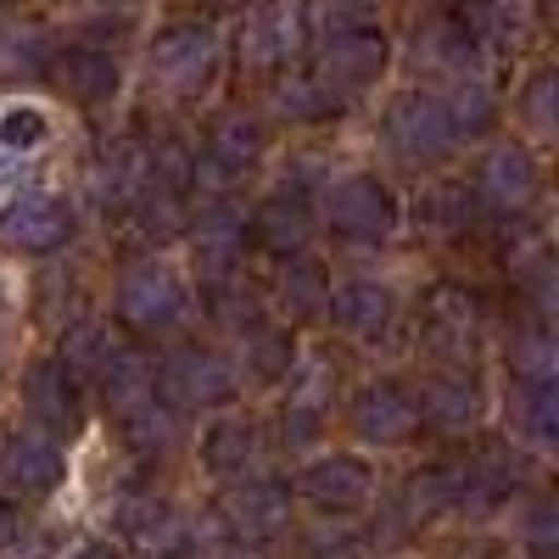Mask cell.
Returning a JSON list of instances; mask_svg holds the SVG:
<instances>
[{
    "mask_svg": "<svg viewBox=\"0 0 559 559\" xmlns=\"http://www.w3.org/2000/svg\"><path fill=\"white\" fill-rule=\"evenodd\" d=\"M419 218H426L431 229H442V236H459V229H471L476 202H471V191H464V185H437V191L419 202Z\"/></svg>",
    "mask_w": 559,
    "mask_h": 559,
    "instance_id": "cell-38",
    "label": "cell"
},
{
    "mask_svg": "<svg viewBox=\"0 0 559 559\" xmlns=\"http://www.w3.org/2000/svg\"><path fill=\"white\" fill-rule=\"evenodd\" d=\"M57 45L45 28H12L0 34V79H39L45 68H51Z\"/></svg>",
    "mask_w": 559,
    "mask_h": 559,
    "instance_id": "cell-32",
    "label": "cell"
},
{
    "mask_svg": "<svg viewBox=\"0 0 559 559\" xmlns=\"http://www.w3.org/2000/svg\"><path fill=\"white\" fill-rule=\"evenodd\" d=\"M118 319L134 336H174L191 319V292L168 263H134L118 286Z\"/></svg>",
    "mask_w": 559,
    "mask_h": 559,
    "instance_id": "cell-1",
    "label": "cell"
},
{
    "mask_svg": "<svg viewBox=\"0 0 559 559\" xmlns=\"http://www.w3.org/2000/svg\"><path fill=\"white\" fill-rule=\"evenodd\" d=\"M274 107L286 112L292 123H324V118H336V112H342V96L313 73V79H280Z\"/></svg>",
    "mask_w": 559,
    "mask_h": 559,
    "instance_id": "cell-30",
    "label": "cell"
},
{
    "mask_svg": "<svg viewBox=\"0 0 559 559\" xmlns=\"http://www.w3.org/2000/svg\"><path fill=\"white\" fill-rule=\"evenodd\" d=\"M62 481V448L51 431H12L0 442V487L39 498Z\"/></svg>",
    "mask_w": 559,
    "mask_h": 559,
    "instance_id": "cell-14",
    "label": "cell"
},
{
    "mask_svg": "<svg viewBox=\"0 0 559 559\" xmlns=\"http://www.w3.org/2000/svg\"><path fill=\"white\" fill-rule=\"evenodd\" d=\"M258 157H263V123L247 118V112H224V118L207 123L202 157H197V179L229 191L247 168H258Z\"/></svg>",
    "mask_w": 559,
    "mask_h": 559,
    "instance_id": "cell-11",
    "label": "cell"
},
{
    "mask_svg": "<svg viewBox=\"0 0 559 559\" xmlns=\"http://www.w3.org/2000/svg\"><path fill=\"white\" fill-rule=\"evenodd\" d=\"M515 431L532 448H554L559 442V397H554V386L515 381Z\"/></svg>",
    "mask_w": 559,
    "mask_h": 559,
    "instance_id": "cell-31",
    "label": "cell"
},
{
    "mask_svg": "<svg viewBox=\"0 0 559 559\" xmlns=\"http://www.w3.org/2000/svg\"><path fill=\"white\" fill-rule=\"evenodd\" d=\"M45 73H51V79L62 84V96L79 102V107H102V102H112V96H118V84H123L118 57H112V51H96V45H68V51L51 57V68H45Z\"/></svg>",
    "mask_w": 559,
    "mask_h": 559,
    "instance_id": "cell-17",
    "label": "cell"
},
{
    "mask_svg": "<svg viewBox=\"0 0 559 559\" xmlns=\"http://www.w3.org/2000/svg\"><path fill=\"white\" fill-rule=\"evenodd\" d=\"M112 331L102 319H79V324H68V336H62V364L73 369V376H102V364L112 358Z\"/></svg>",
    "mask_w": 559,
    "mask_h": 559,
    "instance_id": "cell-33",
    "label": "cell"
},
{
    "mask_svg": "<svg viewBox=\"0 0 559 559\" xmlns=\"http://www.w3.org/2000/svg\"><path fill=\"white\" fill-rule=\"evenodd\" d=\"M252 241L263 247V252H274V258H297L302 247H308V236H313V224H308V207H302V197H269V202H258V213H252Z\"/></svg>",
    "mask_w": 559,
    "mask_h": 559,
    "instance_id": "cell-25",
    "label": "cell"
},
{
    "mask_svg": "<svg viewBox=\"0 0 559 559\" xmlns=\"http://www.w3.org/2000/svg\"><path fill=\"white\" fill-rule=\"evenodd\" d=\"M118 532L134 537L152 559L191 548V543H185V521L174 515L168 498H157V492H123V503H118Z\"/></svg>",
    "mask_w": 559,
    "mask_h": 559,
    "instance_id": "cell-21",
    "label": "cell"
},
{
    "mask_svg": "<svg viewBox=\"0 0 559 559\" xmlns=\"http://www.w3.org/2000/svg\"><path fill=\"white\" fill-rule=\"evenodd\" d=\"M247 369H252V381H280V376H292V369H297L292 331H252Z\"/></svg>",
    "mask_w": 559,
    "mask_h": 559,
    "instance_id": "cell-37",
    "label": "cell"
},
{
    "mask_svg": "<svg viewBox=\"0 0 559 559\" xmlns=\"http://www.w3.org/2000/svg\"><path fill=\"white\" fill-rule=\"evenodd\" d=\"M118 426H123L129 448H140V453H163V448L179 437V408H168L163 397H152L146 408H134L129 419H118Z\"/></svg>",
    "mask_w": 559,
    "mask_h": 559,
    "instance_id": "cell-36",
    "label": "cell"
},
{
    "mask_svg": "<svg viewBox=\"0 0 559 559\" xmlns=\"http://www.w3.org/2000/svg\"><path fill=\"white\" fill-rule=\"evenodd\" d=\"M476 191H481V202H492L503 213H521L537 197V163H532V152L526 146H492L481 157Z\"/></svg>",
    "mask_w": 559,
    "mask_h": 559,
    "instance_id": "cell-20",
    "label": "cell"
},
{
    "mask_svg": "<svg viewBox=\"0 0 559 559\" xmlns=\"http://www.w3.org/2000/svg\"><path fill=\"white\" fill-rule=\"evenodd\" d=\"M23 403H28V414H34L51 437H73L79 419H84L79 376H73L62 358H39V364L28 369V376H23Z\"/></svg>",
    "mask_w": 559,
    "mask_h": 559,
    "instance_id": "cell-13",
    "label": "cell"
},
{
    "mask_svg": "<svg viewBox=\"0 0 559 559\" xmlns=\"http://www.w3.org/2000/svg\"><path fill=\"white\" fill-rule=\"evenodd\" d=\"M509 376L515 381H532V386H554L559 376V347L548 336V319H532L509 336Z\"/></svg>",
    "mask_w": 559,
    "mask_h": 559,
    "instance_id": "cell-27",
    "label": "cell"
},
{
    "mask_svg": "<svg viewBox=\"0 0 559 559\" xmlns=\"http://www.w3.org/2000/svg\"><path fill=\"white\" fill-rule=\"evenodd\" d=\"M218 68V34L207 23H168L152 39V79L168 96H202Z\"/></svg>",
    "mask_w": 559,
    "mask_h": 559,
    "instance_id": "cell-3",
    "label": "cell"
},
{
    "mask_svg": "<svg viewBox=\"0 0 559 559\" xmlns=\"http://www.w3.org/2000/svg\"><path fill=\"white\" fill-rule=\"evenodd\" d=\"M252 453H258V426H252V419H241V414L213 419L207 437H202V464H207L213 476H241L247 464H252Z\"/></svg>",
    "mask_w": 559,
    "mask_h": 559,
    "instance_id": "cell-26",
    "label": "cell"
},
{
    "mask_svg": "<svg viewBox=\"0 0 559 559\" xmlns=\"http://www.w3.org/2000/svg\"><path fill=\"white\" fill-rule=\"evenodd\" d=\"M386 146L403 157V163H442L459 134L442 112V96H426V90H408V96L392 102L386 112Z\"/></svg>",
    "mask_w": 559,
    "mask_h": 559,
    "instance_id": "cell-6",
    "label": "cell"
},
{
    "mask_svg": "<svg viewBox=\"0 0 559 559\" xmlns=\"http://www.w3.org/2000/svg\"><path fill=\"white\" fill-rule=\"evenodd\" d=\"M419 57H426L431 68H448V73H476L481 39H476V28H471V23L448 17V23H437L426 39H419Z\"/></svg>",
    "mask_w": 559,
    "mask_h": 559,
    "instance_id": "cell-29",
    "label": "cell"
},
{
    "mask_svg": "<svg viewBox=\"0 0 559 559\" xmlns=\"http://www.w3.org/2000/svg\"><path fill=\"white\" fill-rule=\"evenodd\" d=\"M324 218H331V236L347 247H381L397 229V197L381 179L369 174H347L324 191Z\"/></svg>",
    "mask_w": 559,
    "mask_h": 559,
    "instance_id": "cell-2",
    "label": "cell"
},
{
    "mask_svg": "<svg viewBox=\"0 0 559 559\" xmlns=\"http://www.w3.org/2000/svg\"><path fill=\"white\" fill-rule=\"evenodd\" d=\"M324 313H331L347 336L376 342V336H386V331H392L397 297L381 286V280H347V286H336L331 297H324Z\"/></svg>",
    "mask_w": 559,
    "mask_h": 559,
    "instance_id": "cell-19",
    "label": "cell"
},
{
    "mask_svg": "<svg viewBox=\"0 0 559 559\" xmlns=\"http://www.w3.org/2000/svg\"><path fill=\"white\" fill-rule=\"evenodd\" d=\"M442 112H448V123H453L459 140H464V134H487V129L498 123L492 90H487L481 79H471V73H459V79H453V90L442 96Z\"/></svg>",
    "mask_w": 559,
    "mask_h": 559,
    "instance_id": "cell-28",
    "label": "cell"
},
{
    "mask_svg": "<svg viewBox=\"0 0 559 559\" xmlns=\"http://www.w3.org/2000/svg\"><path fill=\"white\" fill-rule=\"evenodd\" d=\"M353 426H358L364 442H381V448L403 442L419 426V403H414V392L403 381H376V386H364L353 397Z\"/></svg>",
    "mask_w": 559,
    "mask_h": 559,
    "instance_id": "cell-18",
    "label": "cell"
},
{
    "mask_svg": "<svg viewBox=\"0 0 559 559\" xmlns=\"http://www.w3.org/2000/svg\"><path fill=\"white\" fill-rule=\"evenodd\" d=\"M73 241V213L68 202L45 197V191H23L0 207V247L17 258H45Z\"/></svg>",
    "mask_w": 559,
    "mask_h": 559,
    "instance_id": "cell-8",
    "label": "cell"
},
{
    "mask_svg": "<svg viewBox=\"0 0 559 559\" xmlns=\"http://www.w3.org/2000/svg\"><path fill=\"white\" fill-rule=\"evenodd\" d=\"M324 297H331V280H324L319 263H292L286 280H280V308H286L292 319H319L324 313Z\"/></svg>",
    "mask_w": 559,
    "mask_h": 559,
    "instance_id": "cell-35",
    "label": "cell"
},
{
    "mask_svg": "<svg viewBox=\"0 0 559 559\" xmlns=\"http://www.w3.org/2000/svg\"><path fill=\"white\" fill-rule=\"evenodd\" d=\"M554 102H559L554 73H548V68H543V73H532L526 96H521V112H526V123H532L537 134H548V129H554Z\"/></svg>",
    "mask_w": 559,
    "mask_h": 559,
    "instance_id": "cell-40",
    "label": "cell"
},
{
    "mask_svg": "<svg viewBox=\"0 0 559 559\" xmlns=\"http://www.w3.org/2000/svg\"><path fill=\"white\" fill-rule=\"evenodd\" d=\"M448 476H453V509L487 515V509H498L509 492L521 487V459L509 453L503 442H481L464 459H448Z\"/></svg>",
    "mask_w": 559,
    "mask_h": 559,
    "instance_id": "cell-9",
    "label": "cell"
},
{
    "mask_svg": "<svg viewBox=\"0 0 559 559\" xmlns=\"http://www.w3.org/2000/svg\"><path fill=\"white\" fill-rule=\"evenodd\" d=\"M554 537H559V515H554L548 498H537V503L526 509V543H532L537 559H548V554H554Z\"/></svg>",
    "mask_w": 559,
    "mask_h": 559,
    "instance_id": "cell-41",
    "label": "cell"
},
{
    "mask_svg": "<svg viewBox=\"0 0 559 559\" xmlns=\"http://www.w3.org/2000/svg\"><path fill=\"white\" fill-rule=\"evenodd\" d=\"M0 7H12V0H0Z\"/></svg>",
    "mask_w": 559,
    "mask_h": 559,
    "instance_id": "cell-46",
    "label": "cell"
},
{
    "mask_svg": "<svg viewBox=\"0 0 559 559\" xmlns=\"http://www.w3.org/2000/svg\"><path fill=\"white\" fill-rule=\"evenodd\" d=\"M437 7H448V12H453V7H464V0H437Z\"/></svg>",
    "mask_w": 559,
    "mask_h": 559,
    "instance_id": "cell-45",
    "label": "cell"
},
{
    "mask_svg": "<svg viewBox=\"0 0 559 559\" xmlns=\"http://www.w3.org/2000/svg\"><path fill=\"white\" fill-rule=\"evenodd\" d=\"M218 526L236 537V543H247V548H263V543H274L280 532L292 526V487L286 481H241V487H229L224 498H218Z\"/></svg>",
    "mask_w": 559,
    "mask_h": 559,
    "instance_id": "cell-7",
    "label": "cell"
},
{
    "mask_svg": "<svg viewBox=\"0 0 559 559\" xmlns=\"http://www.w3.org/2000/svg\"><path fill=\"white\" fill-rule=\"evenodd\" d=\"M207 313L224 324V331H258V297L247 292L241 274L207 280Z\"/></svg>",
    "mask_w": 559,
    "mask_h": 559,
    "instance_id": "cell-34",
    "label": "cell"
},
{
    "mask_svg": "<svg viewBox=\"0 0 559 559\" xmlns=\"http://www.w3.org/2000/svg\"><path fill=\"white\" fill-rule=\"evenodd\" d=\"M241 247H247V218L229 202L202 207V218H197V263H202V274L207 280L236 274L241 269Z\"/></svg>",
    "mask_w": 559,
    "mask_h": 559,
    "instance_id": "cell-23",
    "label": "cell"
},
{
    "mask_svg": "<svg viewBox=\"0 0 559 559\" xmlns=\"http://www.w3.org/2000/svg\"><path fill=\"white\" fill-rule=\"evenodd\" d=\"M297 492L313 509H324V515H353V509H364L369 492H376V471H369L358 453H331V459H313L297 476Z\"/></svg>",
    "mask_w": 559,
    "mask_h": 559,
    "instance_id": "cell-12",
    "label": "cell"
},
{
    "mask_svg": "<svg viewBox=\"0 0 559 559\" xmlns=\"http://www.w3.org/2000/svg\"><path fill=\"white\" fill-rule=\"evenodd\" d=\"M419 342H426L437 358L448 364H471L476 347H481V308L471 292L459 286H437L419 308Z\"/></svg>",
    "mask_w": 559,
    "mask_h": 559,
    "instance_id": "cell-10",
    "label": "cell"
},
{
    "mask_svg": "<svg viewBox=\"0 0 559 559\" xmlns=\"http://www.w3.org/2000/svg\"><path fill=\"white\" fill-rule=\"evenodd\" d=\"M12 537H17V509H12V503H0V548H7Z\"/></svg>",
    "mask_w": 559,
    "mask_h": 559,
    "instance_id": "cell-43",
    "label": "cell"
},
{
    "mask_svg": "<svg viewBox=\"0 0 559 559\" xmlns=\"http://www.w3.org/2000/svg\"><path fill=\"white\" fill-rule=\"evenodd\" d=\"M302 51V7L297 0H263L241 23V62L247 68H280Z\"/></svg>",
    "mask_w": 559,
    "mask_h": 559,
    "instance_id": "cell-15",
    "label": "cell"
},
{
    "mask_svg": "<svg viewBox=\"0 0 559 559\" xmlns=\"http://www.w3.org/2000/svg\"><path fill=\"white\" fill-rule=\"evenodd\" d=\"M392 62V45L381 34V23H353V28H331L319 51V79L347 96V90H369Z\"/></svg>",
    "mask_w": 559,
    "mask_h": 559,
    "instance_id": "cell-5",
    "label": "cell"
},
{
    "mask_svg": "<svg viewBox=\"0 0 559 559\" xmlns=\"http://www.w3.org/2000/svg\"><path fill=\"white\" fill-rule=\"evenodd\" d=\"M73 559H123V554H118L112 543H90V548H79Z\"/></svg>",
    "mask_w": 559,
    "mask_h": 559,
    "instance_id": "cell-44",
    "label": "cell"
},
{
    "mask_svg": "<svg viewBox=\"0 0 559 559\" xmlns=\"http://www.w3.org/2000/svg\"><path fill=\"white\" fill-rule=\"evenodd\" d=\"M152 179V152L134 146V140H118V146L96 163V174H90V191H96L102 213H129L134 197L146 191Z\"/></svg>",
    "mask_w": 559,
    "mask_h": 559,
    "instance_id": "cell-22",
    "label": "cell"
},
{
    "mask_svg": "<svg viewBox=\"0 0 559 559\" xmlns=\"http://www.w3.org/2000/svg\"><path fill=\"white\" fill-rule=\"evenodd\" d=\"M521 286H526V297L537 302V319H548V308H554V263H548V258H532V263L521 269Z\"/></svg>",
    "mask_w": 559,
    "mask_h": 559,
    "instance_id": "cell-42",
    "label": "cell"
},
{
    "mask_svg": "<svg viewBox=\"0 0 559 559\" xmlns=\"http://www.w3.org/2000/svg\"><path fill=\"white\" fill-rule=\"evenodd\" d=\"M45 134H51V118L39 107H7L0 112V146L7 152H39Z\"/></svg>",
    "mask_w": 559,
    "mask_h": 559,
    "instance_id": "cell-39",
    "label": "cell"
},
{
    "mask_svg": "<svg viewBox=\"0 0 559 559\" xmlns=\"http://www.w3.org/2000/svg\"><path fill=\"white\" fill-rule=\"evenodd\" d=\"M157 397L168 408H213V403H229V397H236V369H229V358H218L213 347H179L157 369Z\"/></svg>",
    "mask_w": 559,
    "mask_h": 559,
    "instance_id": "cell-4",
    "label": "cell"
},
{
    "mask_svg": "<svg viewBox=\"0 0 559 559\" xmlns=\"http://www.w3.org/2000/svg\"><path fill=\"white\" fill-rule=\"evenodd\" d=\"M414 403H419V419H431V426L471 431L481 419V408H487V392H481V381L471 376V369L453 364V369H437V376L414 392Z\"/></svg>",
    "mask_w": 559,
    "mask_h": 559,
    "instance_id": "cell-16",
    "label": "cell"
},
{
    "mask_svg": "<svg viewBox=\"0 0 559 559\" xmlns=\"http://www.w3.org/2000/svg\"><path fill=\"white\" fill-rule=\"evenodd\" d=\"M102 397L112 408V419H129L134 408H146L157 397V369L152 358H140L134 347H112V358L102 364Z\"/></svg>",
    "mask_w": 559,
    "mask_h": 559,
    "instance_id": "cell-24",
    "label": "cell"
}]
</instances>
